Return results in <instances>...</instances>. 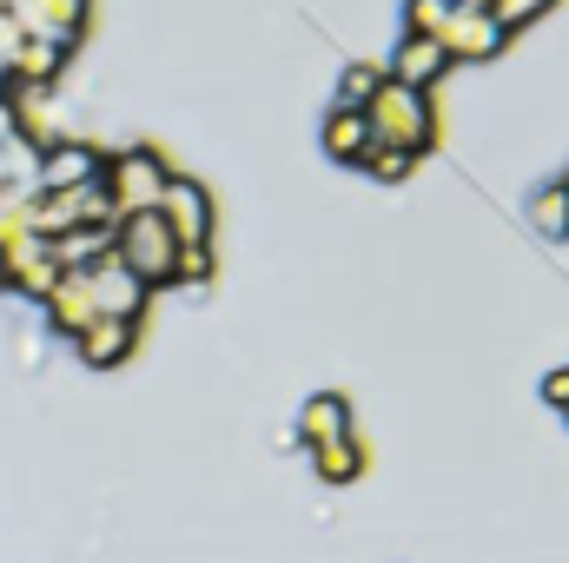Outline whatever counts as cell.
<instances>
[{
  "label": "cell",
  "mask_w": 569,
  "mask_h": 563,
  "mask_svg": "<svg viewBox=\"0 0 569 563\" xmlns=\"http://www.w3.org/2000/svg\"><path fill=\"white\" fill-rule=\"evenodd\" d=\"M113 259H120L146 292H152V285H172V273H179V239H172L166 213H127V219L113 226Z\"/></svg>",
  "instance_id": "1"
},
{
  "label": "cell",
  "mask_w": 569,
  "mask_h": 563,
  "mask_svg": "<svg viewBox=\"0 0 569 563\" xmlns=\"http://www.w3.org/2000/svg\"><path fill=\"white\" fill-rule=\"evenodd\" d=\"M365 113H371V134H378V146H411V152H425V146L437 140L430 93H418V87H398L391 73H385V87H378V100H371Z\"/></svg>",
  "instance_id": "2"
},
{
  "label": "cell",
  "mask_w": 569,
  "mask_h": 563,
  "mask_svg": "<svg viewBox=\"0 0 569 563\" xmlns=\"http://www.w3.org/2000/svg\"><path fill=\"white\" fill-rule=\"evenodd\" d=\"M166 186H172V166H166L152 146H127L120 159H107V192H113L120 219H127V213H159Z\"/></svg>",
  "instance_id": "3"
},
{
  "label": "cell",
  "mask_w": 569,
  "mask_h": 563,
  "mask_svg": "<svg viewBox=\"0 0 569 563\" xmlns=\"http://www.w3.org/2000/svg\"><path fill=\"white\" fill-rule=\"evenodd\" d=\"M443 53H450V67L457 60H497L503 47H510V27L490 13V7H470V0H457V13L443 20Z\"/></svg>",
  "instance_id": "4"
},
{
  "label": "cell",
  "mask_w": 569,
  "mask_h": 563,
  "mask_svg": "<svg viewBox=\"0 0 569 563\" xmlns=\"http://www.w3.org/2000/svg\"><path fill=\"white\" fill-rule=\"evenodd\" d=\"M107 172V159L87 140H53L40 146V166H33V192H80Z\"/></svg>",
  "instance_id": "5"
},
{
  "label": "cell",
  "mask_w": 569,
  "mask_h": 563,
  "mask_svg": "<svg viewBox=\"0 0 569 563\" xmlns=\"http://www.w3.org/2000/svg\"><path fill=\"white\" fill-rule=\"evenodd\" d=\"M7 13L20 20V33H27V40H60V47H80L93 0H7Z\"/></svg>",
  "instance_id": "6"
},
{
  "label": "cell",
  "mask_w": 569,
  "mask_h": 563,
  "mask_svg": "<svg viewBox=\"0 0 569 563\" xmlns=\"http://www.w3.org/2000/svg\"><path fill=\"white\" fill-rule=\"evenodd\" d=\"M159 213H166V226H172V239H179V246H206V239H212V199H206V186H199V179H179V172H172V186H166Z\"/></svg>",
  "instance_id": "7"
},
{
  "label": "cell",
  "mask_w": 569,
  "mask_h": 563,
  "mask_svg": "<svg viewBox=\"0 0 569 563\" xmlns=\"http://www.w3.org/2000/svg\"><path fill=\"white\" fill-rule=\"evenodd\" d=\"M385 73H391L398 87H418V93H430V87L450 73V53H443V40H430V33H405Z\"/></svg>",
  "instance_id": "8"
},
{
  "label": "cell",
  "mask_w": 569,
  "mask_h": 563,
  "mask_svg": "<svg viewBox=\"0 0 569 563\" xmlns=\"http://www.w3.org/2000/svg\"><path fill=\"white\" fill-rule=\"evenodd\" d=\"M325 152L345 159V166H365V159L378 152L371 113H358V107H331V113H325Z\"/></svg>",
  "instance_id": "9"
},
{
  "label": "cell",
  "mask_w": 569,
  "mask_h": 563,
  "mask_svg": "<svg viewBox=\"0 0 569 563\" xmlns=\"http://www.w3.org/2000/svg\"><path fill=\"white\" fill-rule=\"evenodd\" d=\"M133 338H140V318H93L80 332V358L87 365H120L133 352Z\"/></svg>",
  "instance_id": "10"
},
{
  "label": "cell",
  "mask_w": 569,
  "mask_h": 563,
  "mask_svg": "<svg viewBox=\"0 0 569 563\" xmlns=\"http://www.w3.org/2000/svg\"><path fill=\"white\" fill-rule=\"evenodd\" d=\"M305 437H311V451L331 444V437H351V412H345V398H311V405H305Z\"/></svg>",
  "instance_id": "11"
},
{
  "label": "cell",
  "mask_w": 569,
  "mask_h": 563,
  "mask_svg": "<svg viewBox=\"0 0 569 563\" xmlns=\"http://www.w3.org/2000/svg\"><path fill=\"white\" fill-rule=\"evenodd\" d=\"M378 87H385V67H365V60H358V67L338 73V107H358V113H365V107L378 100Z\"/></svg>",
  "instance_id": "12"
},
{
  "label": "cell",
  "mask_w": 569,
  "mask_h": 563,
  "mask_svg": "<svg viewBox=\"0 0 569 563\" xmlns=\"http://www.w3.org/2000/svg\"><path fill=\"white\" fill-rule=\"evenodd\" d=\"M418 159H425V152H411V146H378V152L365 159V172H371V179H385V186H398V179H411V172H418Z\"/></svg>",
  "instance_id": "13"
},
{
  "label": "cell",
  "mask_w": 569,
  "mask_h": 563,
  "mask_svg": "<svg viewBox=\"0 0 569 563\" xmlns=\"http://www.w3.org/2000/svg\"><path fill=\"white\" fill-rule=\"evenodd\" d=\"M530 219H537L550 239H569V179H563V186H550V192H537Z\"/></svg>",
  "instance_id": "14"
},
{
  "label": "cell",
  "mask_w": 569,
  "mask_h": 563,
  "mask_svg": "<svg viewBox=\"0 0 569 563\" xmlns=\"http://www.w3.org/2000/svg\"><path fill=\"white\" fill-rule=\"evenodd\" d=\"M457 13V0H405V33H443V20Z\"/></svg>",
  "instance_id": "15"
},
{
  "label": "cell",
  "mask_w": 569,
  "mask_h": 563,
  "mask_svg": "<svg viewBox=\"0 0 569 563\" xmlns=\"http://www.w3.org/2000/svg\"><path fill=\"white\" fill-rule=\"evenodd\" d=\"M550 7H557V0H497V20H503V27L517 33V27H530V20H543Z\"/></svg>",
  "instance_id": "16"
},
{
  "label": "cell",
  "mask_w": 569,
  "mask_h": 563,
  "mask_svg": "<svg viewBox=\"0 0 569 563\" xmlns=\"http://www.w3.org/2000/svg\"><path fill=\"white\" fill-rule=\"evenodd\" d=\"M192 279H212V246H179V273H172V285H192Z\"/></svg>",
  "instance_id": "17"
},
{
  "label": "cell",
  "mask_w": 569,
  "mask_h": 563,
  "mask_svg": "<svg viewBox=\"0 0 569 563\" xmlns=\"http://www.w3.org/2000/svg\"><path fill=\"white\" fill-rule=\"evenodd\" d=\"M543 392H550V398L569 412V365H563V372H550V385H543Z\"/></svg>",
  "instance_id": "18"
},
{
  "label": "cell",
  "mask_w": 569,
  "mask_h": 563,
  "mask_svg": "<svg viewBox=\"0 0 569 563\" xmlns=\"http://www.w3.org/2000/svg\"><path fill=\"white\" fill-rule=\"evenodd\" d=\"M470 7H490V13H497V0H470Z\"/></svg>",
  "instance_id": "19"
}]
</instances>
